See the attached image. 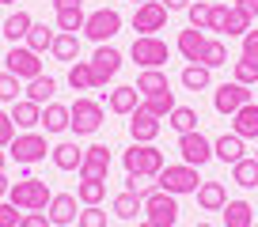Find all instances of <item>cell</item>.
Instances as JSON below:
<instances>
[{
	"label": "cell",
	"mask_w": 258,
	"mask_h": 227,
	"mask_svg": "<svg viewBox=\"0 0 258 227\" xmlns=\"http://www.w3.org/2000/svg\"><path fill=\"white\" fill-rule=\"evenodd\" d=\"M232 182L243 189H254L258 186V159H239L232 167Z\"/></svg>",
	"instance_id": "8d00e7d4"
},
{
	"label": "cell",
	"mask_w": 258,
	"mask_h": 227,
	"mask_svg": "<svg viewBox=\"0 0 258 227\" xmlns=\"http://www.w3.org/2000/svg\"><path fill=\"white\" fill-rule=\"evenodd\" d=\"M16 140V122H12V113L0 110V148H8Z\"/></svg>",
	"instance_id": "7dc6e473"
},
{
	"label": "cell",
	"mask_w": 258,
	"mask_h": 227,
	"mask_svg": "<svg viewBox=\"0 0 258 227\" xmlns=\"http://www.w3.org/2000/svg\"><path fill=\"white\" fill-rule=\"evenodd\" d=\"M156 186L175 193V197H182V193H198L202 178H198V167H190V163H167V167L160 170Z\"/></svg>",
	"instance_id": "3957f363"
},
{
	"label": "cell",
	"mask_w": 258,
	"mask_h": 227,
	"mask_svg": "<svg viewBox=\"0 0 258 227\" xmlns=\"http://www.w3.org/2000/svg\"><path fill=\"white\" fill-rule=\"evenodd\" d=\"M205 42H209V34L205 31H198V27H190V31H182L178 34V53L186 57V61H190V65H198V61H202V49H205Z\"/></svg>",
	"instance_id": "7402d4cb"
},
{
	"label": "cell",
	"mask_w": 258,
	"mask_h": 227,
	"mask_svg": "<svg viewBox=\"0 0 258 227\" xmlns=\"http://www.w3.org/2000/svg\"><path fill=\"white\" fill-rule=\"evenodd\" d=\"M49 159H53L57 170H80L84 148H76V140H61L57 148H49Z\"/></svg>",
	"instance_id": "44dd1931"
},
{
	"label": "cell",
	"mask_w": 258,
	"mask_h": 227,
	"mask_svg": "<svg viewBox=\"0 0 258 227\" xmlns=\"http://www.w3.org/2000/svg\"><path fill=\"white\" fill-rule=\"evenodd\" d=\"M198 65H205V68L228 65V46L220 38H209V42H205V49H202V61H198Z\"/></svg>",
	"instance_id": "74e56055"
},
{
	"label": "cell",
	"mask_w": 258,
	"mask_h": 227,
	"mask_svg": "<svg viewBox=\"0 0 258 227\" xmlns=\"http://www.w3.org/2000/svg\"><path fill=\"white\" fill-rule=\"evenodd\" d=\"M49 53H53L57 61H64V65H73V61H80V38H76V34H69V31H57Z\"/></svg>",
	"instance_id": "4316f807"
},
{
	"label": "cell",
	"mask_w": 258,
	"mask_h": 227,
	"mask_svg": "<svg viewBox=\"0 0 258 227\" xmlns=\"http://www.w3.org/2000/svg\"><path fill=\"white\" fill-rule=\"evenodd\" d=\"M42 125H46V133H64L69 129V106L46 102L42 106Z\"/></svg>",
	"instance_id": "1f68e13d"
},
{
	"label": "cell",
	"mask_w": 258,
	"mask_h": 227,
	"mask_svg": "<svg viewBox=\"0 0 258 227\" xmlns=\"http://www.w3.org/2000/svg\"><path fill=\"white\" fill-rule=\"evenodd\" d=\"M121 167H125V174H137V178H160V170L167 163L156 144H129L121 152Z\"/></svg>",
	"instance_id": "6da1fadb"
},
{
	"label": "cell",
	"mask_w": 258,
	"mask_h": 227,
	"mask_svg": "<svg viewBox=\"0 0 258 227\" xmlns=\"http://www.w3.org/2000/svg\"><path fill=\"white\" fill-rule=\"evenodd\" d=\"M232 80L235 83H258V61H250V57H239V61H235L232 65Z\"/></svg>",
	"instance_id": "b9f144b4"
},
{
	"label": "cell",
	"mask_w": 258,
	"mask_h": 227,
	"mask_svg": "<svg viewBox=\"0 0 258 227\" xmlns=\"http://www.w3.org/2000/svg\"><path fill=\"white\" fill-rule=\"evenodd\" d=\"M23 219V208H16L12 201H0V227H19Z\"/></svg>",
	"instance_id": "bcb514c9"
},
{
	"label": "cell",
	"mask_w": 258,
	"mask_h": 227,
	"mask_svg": "<svg viewBox=\"0 0 258 227\" xmlns=\"http://www.w3.org/2000/svg\"><path fill=\"white\" fill-rule=\"evenodd\" d=\"M8 167V152H4V148H0V170Z\"/></svg>",
	"instance_id": "11a10c76"
},
{
	"label": "cell",
	"mask_w": 258,
	"mask_h": 227,
	"mask_svg": "<svg viewBox=\"0 0 258 227\" xmlns=\"http://www.w3.org/2000/svg\"><path fill=\"white\" fill-rule=\"evenodd\" d=\"M76 174H80V178H91V182H106V174H110V148L106 144L84 148V163H80Z\"/></svg>",
	"instance_id": "5bb4252c"
},
{
	"label": "cell",
	"mask_w": 258,
	"mask_h": 227,
	"mask_svg": "<svg viewBox=\"0 0 258 227\" xmlns=\"http://www.w3.org/2000/svg\"><path fill=\"white\" fill-rule=\"evenodd\" d=\"M76 223L80 227H106V212L99 208V204H84V212L76 216Z\"/></svg>",
	"instance_id": "ee69618b"
},
{
	"label": "cell",
	"mask_w": 258,
	"mask_h": 227,
	"mask_svg": "<svg viewBox=\"0 0 258 227\" xmlns=\"http://www.w3.org/2000/svg\"><path fill=\"white\" fill-rule=\"evenodd\" d=\"M232 133L243 140H258V102H247L232 113Z\"/></svg>",
	"instance_id": "ffe728a7"
},
{
	"label": "cell",
	"mask_w": 258,
	"mask_h": 227,
	"mask_svg": "<svg viewBox=\"0 0 258 227\" xmlns=\"http://www.w3.org/2000/svg\"><path fill=\"white\" fill-rule=\"evenodd\" d=\"M167 16L171 12L163 8L160 0H145V4H137V12H133V31L137 34H156L167 27Z\"/></svg>",
	"instance_id": "7c38bea8"
},
{
	"label": "cell",
	"mask_w": 258,
	"mask_h": 227,
	"mask_svg": "<svg viewBox=\"0 0 258 227\" xmlns=\"http://www.w3.org/2000/svg\"><path fill=\"white\" fill-rule=\"evenodd\" d=\"M141 227H152V223H148V219H145V223H141Z\"/></svg>",
	"instance_id": "680465c9"
},
{
	"label": "cell",
	"mask_w": 258,
	"mask_h": 227,
	"mask_svg": "<svg viewBox=\"0 0 258 227\" xmlns=\"http://www.w3.org/2000/svg\"><path fill=\"white\" fill-rule=\"evenodd\" d=\"M167 42L160 38V34H137L133 38V46H129V57H133V65L141 68H163L167 65Z\"/></svg>",
	"instance_id": "8992f818"
},
{
	"label": "cell",
	"mask_w": 258,
	"mask_h": 227,
	"mask_svg": "<svg viewBox=\"0 0 258 227\" xmlns=\"http://www.w3.org/2000/svg\"><path fill=\"white\" fill-rule=\"evenodd\" d=\"M178 155H182V163H190V167L202 170L205 163L213 159V140L205 137L202 129H194V133H178Z\"/></svg>",
	"instance_id": "9c48e42d"
},
{
	"label": "cell",
	"mask_w": 258,
	"mask_h": 227,
	"mask_svg": "<svg viewBox=\"0 0 258 227\" xmlns=\"http://www.w3.org/2000/svg\"><path fill=\"white\" fill-rule=\"evenodd\" d=\"M133 87L141 91V98H148V95H163V91H171V83H167V72H163V68H141V76H137Z\"/></svg>",
	"instance_id": "603a6c76"
},
{
	"label": "cell",
	"mask_w": 258,
	"mask_h": 227,
	"mask_svg": "<svg viewBox=\"0 0 258 227\" xmlns=\"http://www.w3.org/2000/svg\"><path fill=\"white\" fill-rule=\"evenodd\" d=\"M4 65H8V72L19 76V80H34V76H42V61H38V53H34L31 46H12L8 57H4Z\"/></svg>",
	"instance_id": "4fadbf2b"
},
{
	"label": "cell",
	"mask_w": 258,
	"mask_h": 227,
	"mask_svg": "<svg viewBox=\"0 0 258 227\" xmlns=\"http://www.w3.org/2000/svg\"><path fill=\"white\" fill-rule=\"evenodd\" d=\"M23 95V80L12 72H0V102H16Z\"/></svg>",
	"instance_id": "7bdbcfd3"
},
{
	"label": "cell",
	"mask_w": 258,
	"mask_h": 227,
	"mask_svg": "<svg viewBox=\"0 0 258 227\" xmlns=\"http://www.w3.org/2000/svg\"><path fill=\"white\" fill-rule=\"evenodd\" d=\"M8 155L19 163V167H31V163H38V159H46L49 155V144H46V137L42 133H19L16 140L8 144Z\"/></svg>",
	"instance_id": "ba28073f"
},
{
	"label": "cell",
	"mask_w": 258,
	"mask_h": 227,
	"mask_svg": "<svg viewBox=\"0 0 258 227\" xmlns=\"http://www.w3.org/2000/svg\"><path fill=\"white\" fill-rule=\"evenodd\" d=\"M133 4H145V0H133Z\"/></svg>",
	"instance_id": "91938a15"
},
{
	"label": "cell",
	"mask_w": 258,
	"mask_h": 227,
	"mask_svg": "<svg viewBox=\"0 0 258 227\" xmlns=\"http://www.w3.org/2000/svg\"><path fill=\"white\" fill-rule=\"evenodd\" d=\"M103 118H106V110H103V102H95V98H76V102L69 106V129H73L76 137L99 133Z\"/></svg>",
	"instance_id": "277c9868"
},
{
	"label": "cell",
	"mask_w": 258,
	"mask_h": 227,
	"mask_svg": "<svg viewBox=\"0 0 258 227\" xmlns=\"http://www.w3.org/2000/svg\"><path fill=\"white\" fill-rule=\"evenodd\" d=\"M125 189H129V193H137L141 201H145V197L156 189V182L152 178H137V174H125Z\"/></svg>",
	"instance_id": "f6af8a7d"
},
{
	"label": "cell",
	"mask_w": 258,
	"mask_h": 227,
	"mask_svg": "<svg viewBox=\"0 0 258 227\" xmlns=\"http://www.w3.org/2000/svg\"><path fill=\"white\" fill-rule=\"evenodd\" d=\"M103 197H106V182L80 178V186H76V201L80 204H103Z\"/></svg>",
	"instance_id": "f35d334b"
},
{
	"label": "cell",
	"mask_w": 258,
	"mask_h": 227,
	"mask_svg": "<svg viewBox=\"0 0 258 227\" xmlns=\"http://www.w3.org/2000/svg\"><path fill=\"white\" fill-rule=\"evenodd\" d=\"M141 106V91L137 87H114L106 91V110L110 113H133Z\"/></svg>",
	"instance_id": "cb8c5ba5"
},
{
	"label": "cell",
	"mask_w": 258,
	"mask_h": 227,
	"mask_svg": "<svg viewBox=\"0 0 258 227\" xmlns=\"http://www.w3.org/2000/svg\"><path fill=\"white\" fill-rule=\"evenodd\" d=\"M178 83H182L186 91H205V87L213 83V68H205V65H186L182 76H178Z\"/></svg>",
	"instance_id": "4dcf8cb0"
},
{
	"label": "cell",
	"mask_w": 258,
	"mask_h": 227,
	"mask_svg": "<svg viewBox=\"0 0 258 227\" xmlns=\"http://www.w3.org/2000/svg\"><path fill=\"white\" fill-rule=\"evenodd\" d=\"M175 91H163V95H148V98H141V110H148V113H152V118H160V122H163V118H167V113L171 110H175Z\"/></svg>",
	"instance_id": "836d02e7"
},
{
	"label": "cell",
	"mask_w": 258,
	"mask_h": 227,
	"mask_svg": "<svg viewBox=\"0 0 258 227\" xmlns=\"http://www.w3.org/2000/svg\"><path fill=\"white\" fill-rule=\"evenodd\" d=\"M0 4H16V0H0Z\"/></svg>",
	"instance_id": "6f0895ef"
},
{
	"label": "cell",
	"mask_w": 258,
	"mask_h": 227,
	"mask_svg": "<svg viewBox=\"0 0 258 227\" xmlns=\"http://www.w3.org/2000/svg\"><path fill=\"white\" fill-rule=\"evenodd\" d=\"M19 227H53V223H49V216H46V212H23Z\"/></svg>",
	"instance_id": "c3c4849f"
},
{
	"label": "cell",
	"mask_w": 258,
	"mask_h": 227,
	"mask_svg": "<svg viewBox=\"0 0 258 227\" xmlns=\"http://www.w3.org/2000/svg\"><path fill=\"white\" fill-rule=\"evenodd\" d=\"M46 216H49V223H57V227L76 223V216H80V212H76V193H53Z\"/></svg>",
	"instance_id": "ac0fdd59"
},
{
	"label": "cell",
	"mask_w": 258,
	"mask_h": 227,
	"mask_svg": "<svg viewBox=\"0 0 258 227\" xmlns=\"http://www.w3.org/2000/svg\"><path fill=\"white\" fill-rule=\"evenodd\" d=\"M118 31H121V16H118L114 8H99V12H91L88 23H84V34H88L91 42H99V46H103V42H110Z\"/></svg>",
	"instance_id": "30bf717a"
},
{
	"label": "cell",
	"mask_w": 258,
	"mask_h": 227,
	"mask_svg": "<svg viewBox=\"0 0 258 227\" xmlns=\"http://www.w3.org/2000/svg\"><path fill=\"white\" fill-rule=\"evenodd\" d=\"M118 68H121V53L110 46V42H103V46L95 49V57H91V72H95V83H99V87H106V83L118 76Z\"/></svg>",
	"instance_id": "9a60e30c"
},
{
	"label": "cell",
	"mask_w": 258,
	"mask_h": 227,
	"mask_svg": "<svg viewBox=\"0 0 258 227\" xmlns=\"http://www.w3.org/2000/svg\"><path fill=\"white\" fill-rule=\"evenodd\" d=\"M254 159H258V155H254Z\"/></svg>",
	"instance_id": "94428289"
},
{
	"label": "cell",
	"mask_w": 258,
	"mask_h": 227,
	"mask_svg": "<svg viewBox=\"0 0 258 227\" xmlns=\"http://www.w3.org/2000/svg\"><path fill=\"white\" fill-rule=\"evenodd\" d=\"M194 227H213V223H194Z\"/></svg>",
	"instance_id": "9f6ffc18"
},
{
	"label": "cell",
	"mask_w": 258,
	"mask_h": 227,
	"mask_svg": "<svg viewBox=\"0 0 258 227\" xmlns=\"http://www.w3.org/2000/svg\"><path fill=\"white\" fill-rule=\"evenodd\" d=\"M129 118H133V122H129V137H133V144H156V137H160V118H152V113L148 110H133L129 113Z\"/></svg>",
	"instance_id": "2e32d148"
},
{
	"label": "cell",
	"mask_w": 258,
	"mask_h": 227,
	"mask_svg": "<svg viewBox=\"0 0 258 227\" xmlns=\"http://www.w3.org/2000/svg\"><path fill=\"white\" fill-rule=\"evenodd\" d=\"M235 4H239V8H243V12H247V16H250V19H254V16H258V0H235Z\"/></svg>",
	"instance_id": "816d5d0a"
},
{
	"label": "cell",
	"mask_w": 258,
	"mask_h": 227,
	"mask_svg": "<svg viewBox=\"0 0 258 227\" xmlns=\"http://www.w3.org/2000/svg\"><path fill=\"white\" fill-rule=\"evenodd\" d=\"M8 201L16 204V208H23V212H46L49 208V201H53V193H49V186L42 178H19V182H12V189H8Z\"/></svg>",
	"instance_id": "7a4b0ae2"
},
{
	"label": "cell",
	"mask_w": 258,
	"mask_h": 227,
	"mask_svg": "<svg viewBox=\"0 0 258 227\" xmlns=\"http://www.w3.org/2000/svg\"><path fill=\"white\" fill-rule=\"evenodd\" d=\"M137 212H145V201H141L137 193L121 189V193L114 197V216H118V219H137Z\"/></svg>",
	"instance_id": "d6a6232c"
},
{
	"label": "cell",
	"mask_w": 258,
	"mask_h": 227,
	"mask_svg": "<svg viewBox=\"0 0 258 227\" xmlns=\"http://www.w3.org/2000/svg\"><path fill=\"white\" fill-rule=\"evenodd\" d=\"M69 87L73 91H95V72H91V61H73L69 65Z\"/></svg>",
	"instance_id": "f1b7e54d"
},
{
	"label": "cell",
	"mask_w": 258,
	"mask_h": 227,
	"mask_svg": "<svg viewBox=\"0 0 258 227\" xmlns=\"http://www.w3.org/2000/svg\"><path fill=\"white\" fill-rule=\"evenodd\" d=\"M23 95L31 98V102L46 106V102H53V95H57V80H53V76H34V80H27Z\"/></svg>",
	"instance_id": "484cf974"
},
{
	"label": "cell",
	"mask_w": 258,
	"mask_h": 227,
	"mask_svg": "<svg viewBox=\"0 0 258 227\" xmlns=\"http://www.w3.org/2000/svg\"><path fill=\"white\" fill-rule=\"evenodd\" d=\"M53 38H57V31L53 27H46V23H31V31H27V46L34 49V53H46L49 46H53Z\"/></svg>",
	"instance_id": "e575fe53"
},
{
	"label": "cell",
	"mask_w": 258,
	"mask_h": 227,
	"mask_svg": "<svg viewBox=\"0 0 258 227\" xmlns=\"http://www.w3.org/2000/svg\"><path fill=\"white\" fill-rule=\"evenodd\" d=\"M8 113H12V122H16V129H23V133H31V129L42 125V106L31 102V98H16Z\"/></svg>",
	"instance_id": "d6986e66"
},
{
	"label": "cell",
	"mask_w": 258,
	"mask_h": 227,
	"mask_svg": "<svg viewBox=\"0 0 258 227\" xmlns=\"http://www.w3.org/2000/svg\"><path fill=\"white\" fill-rule=\"evenodd\" d=\"M239 57L258 61V31H247V34H243V53H239Z\"/></svg>",
	"instance_id": "681fc988"
},
{
	"label": "cell",
	"mask_w": 258,
	"mask_h": 227,
	"mask_svg": "<svg viewBox=\"0 0 258 227\" xmlns=\"http://www.w3.org/2000/svg\"><path fill=\"white\" fill-rule=\"evenodd\" d=\"M160 4H163L167 12H186V8L194 4V0H160Z\"/></svg>",
	"instance_id": "f907efd6"
},
{
	"label": "cell",
	"mask_w": 258,
	"mask_h": 227,
	"mask_svg": "<svg viewBox=\"0 0 258 227\" xmlns=\"http://www.w3.org/2000/svg\"><path fill=\"white\" fill-rule=\"evenodd\" d=\"M84 23H88V16H84V8H57V31H84Z\"/></svg>",
	"instance_id": "ab89813d"
},
{
	"label": "cell",
	"mask_w": 258,
	"mask_h": 227,
	"mask_svg": "<svg viewBox=\"0 0 258 227\" xmlns=\"http://www.w3.org/2000/svg\"><path fill=\"white\" fill-rule=\"evenodd\" d=\"M220 216H224V227H250L254 223V208L247 201H228L220 208Z\"/></svg>",
	"instance_id": "83f0119b"
},
{
	"label": "cell",
	"mask_w": 258,
	"mask_h": 227,
	"mask_svg": "<svg viewBox=\"0 0 258 227\" xmlns=\"http://www.w3.org/2000/svg\"><path fill=\"white\" fill-rule=\"evenodd\" d=\"M250 102V87L247 83H220L217 91H213V110L217 113H224V118H232L239 106H247Z\"/></svg>",
	"instance_id": "8fae6325"
},
{
	"label": "cell",
	"mask_w": 258,
	"mask_h": 227,
	"mask_svg": "<svg viewBox=\"0 0 258 227\" xmlns=\"http://www.w3.org/2000/svg\"><path fill=\"white\" fill-rule=\"evenodd\" d=\"M247 140L243 137H235V133H224V137H217L213 140V159H220V163H228V167H235L239 159H247Z\"/></svg>",
	"instance_id": "e0dca14e"
},
{
	"label": "cell",
	"mask_w": 258,
	"mask_h": 227,
	"mask_svg": "<svg viewBox=\"0 0 258 227\" xmlns=\"http://www.w3.org/2000/svg\"><path fill=\"white\" fill-rule=\"evenodd\" d=\"M145 219L152 227H175L178 223V197L156 186L152 193L145 197Z\"/></svg>",
	"instance_id": "5b68a950"
},
{
	"label": "cell",
	"mask_w": 258,
	"mask_h": 227,
	"mask_svg": "<svg viewBox=\"0 0 258 227\" xmlns=\"http://www.w3.org/2000/svg\"><path fill=\"white\" fill-rule=\"evenodd\" d=\"M209 31H220L228 34V38H243V34L250 31V16L239 8V4H213V27Z\"/></svg>",
	"instance_id": "52a82bcc"
},
{
	"label": "cell",
	"mask_w": 258,
	"mask_h": 227,
	"mask_svg": "<svg viewBox=\"0 0 258 227\" xmlns=\"http://www.w3.org/2000/svg\"><path fill=\"white\" fill-rule=\"evenodd\" d=\"M84 0H53V8H80Z\"/></svg>",
	"instance_id": "f5cc1de1"
},
{
	"label": "cell",
	"mask_w": 258,
	"mask_h": 227,
	"mask_svg": "<svg viewBox=\"0 0 258 227\" xmlns=\"http://www.w3.org/2000/svg\"><path fill=\"white\" fill-rule=\"evenodd\" d=\"M31 23H34V19L27 16L23 8H16V12H12V16H8V19H4V27H0V31H4V38H8L12 46H16L19 38H27V31H31Z\"/></svg>",
	"instance_id": "f546056e"
},
{
	"label": "cell",
	"mask_w": 258,
	"mask_h": 227,
	"mask_svg": "<svg viewBox=\"0 0 258 227\" xmlns=\"http://www.w3.org/2000/svg\"><path fill=\"white\" fill-rule=\"evenodd\" d=\"M194 197H198V204H202L205 212H220L228 204V189L220 186V182H202Z\"/></svg>",
	"instance_id": "d4e9b609"
},
{
	"label": "cell",
	"mask_w": 258,
	"mask_h": 227,
	"mask_svg": "<svg viewBox=\"0 0 258 227\" xmlns=\"http://www.w3.org/2000/svg\"><path fill=\"white\" fill-rule=\"evenodd\" d=\"M186 16H190V27L209 31V27H213V4H209V0H194L190 8H186Z\"/></svg>",
	"instance_id": "60d3db41"
},
{
	"label": "cell",
	"mask_w": 258,
	"mask_h": 227,
	"mask_svg": "<svg viewBox=\"0 0 258 227\" xmlns=\"http://www.w3.org/2000/svg\"><path fill=\"white\" fill-rule=\"evenodd\" d=\"M8 189H12V182H8V174L0 170V197H8Z\"/></svg>",
	"instance_id": "db71d44e"
},
{
	"label": "cell",
	"mask_w": 258,
	"mask_h": 227,
	"mask_svg": "<svg viewBox=\"0 0 258 227\" xmlns=\"http://www.w3.org/2000/svg\"><path fill=\"white\" fill-rule=\"evenodd\" d=\"M198 122H202V118H198V110H190V106H175V110L167 113V125L175 133H194Z\"/></svg>",
	"instance_id": "d590c367"
}]
</instances>
